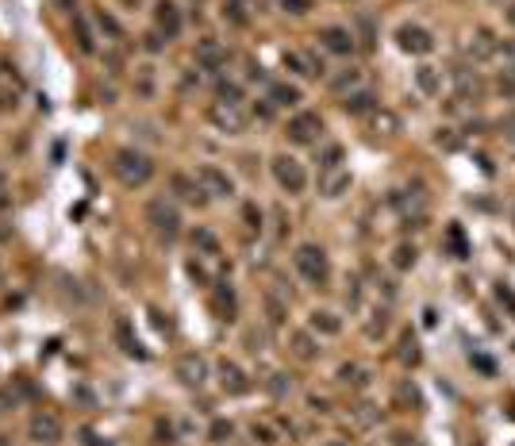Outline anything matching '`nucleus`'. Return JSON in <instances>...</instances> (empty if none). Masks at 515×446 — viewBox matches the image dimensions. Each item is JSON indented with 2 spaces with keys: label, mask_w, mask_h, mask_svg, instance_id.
<instances>
[{
  "label": "nucleus",
  "mask_w": 515,
  "mask_h": 446,
  "mask_svg": "<svg viewBox=\"0 0 515 446\" xmlns=\"http://www.w3.org/2000/svg\"><path fill=\"white\" fill-rule=\"evenodd\" d=\"M270 104L273 108H292V104H300V89L297 85H270Z\"/></svg>",
  "instance_id": "obj_21"
},
{
  "label": "nucleus",
  "mask_w": 515,
  "mask_h": 446,
  "mask_svg": "<svg viewBox=\"0 0 515 446\" xmlns=\"http://www.w3.org/2000/svg\"><path fill=\"white\" fill-rule=\"evenodd\" d=\"M342 108H346L350 116H366V112L377 108V97H373V92H366V89H361V92H350V97L342 100Z\"/></svg>",
  "instance_id": "obj_20"
},
{
  "label": "nucleus",
  "mask_w": 515,
  "mask_h": 446,
  "mask_svg": "<svg viewBox=\"0 0 515 446\" xmlns=\"http://www.w3.org/2000/svg\"><path fill=\"white\" fill-rule=\"evenodd\" d=\"M312 331H319V335H339L342 324L331 316V312H312Z\"/></svg>",
  "instance_id": "obj_22"
},
{
  "label": "nucleus",
  "mask_w": 515,
  "mask_h": 446,
  "mask_svg": "<svg viewBox=\"0 0 515 446\" xmlns=\"http://www.w3.org/2000/svg\"><path fill=\"white\" fill-rule=\"evenodd\" d=\"M265 312H270V324H285V312H289V308H285L273 292H265Z\"/></svg>",
  "instance_id": "obj_31"
},
{
  "label": "nucleus",
  "mask_w": 515,
  "mask_h": 446,
  "mask_svg": "<svg viewBox=\"0 0 515 446\" xmlns=\"http://www.w3.org/2000/svg\"><path fill=\"white\" fill-rule=\"evenodd\" d=\"M177 377H181V381H185V385H204L208 381V362H204V358H200V354H181L177 358Z\"/></svg>",
  "instance_id": "obj_12"
},
{
  "label": "nucleus",
  "mask_w": 515,
  "mask_h": 446,
  "mask_svg": "<svg viewBox=\"0 0 515 446\" xmlns=\"http://www.w3.org/2000/svg\"><path fill=\"white\" fill-rule=\"evenodd\" d=\"M396 43H400V51H408V54H427V51H435L431 31H427V27H419V23L396 27Z\"/></svg>",
  "instance_id": "obj_6"
},
{
  "label": "nucleus",
  "mask_w": 515,
  "mask_h": 446,
  "mask_svg": "<svg viewBox=\"0 0 515 446\" xmlns=\"http://www.w3.org/2000/svg\"><path fill=\"white\" fill-rule=\"evenodd\" d=\"M457 142H462V139H457L450 127H438V135H435V147H442V150H457Z\"/></svg>",
  "instance_id": "obj_35"
},
{
  "label": "nucleus",
  "mask_w": 515,
  "mask_h": 446,
  "mask_svg": "<svg viewBox=\"0 0 515 446\" xmlns=\"http://www.w3.org/2000/svg\"><path fill=\"white\" fill-rule=\"evenodd\" d=\"M270 393L281 400V396H289V393H292V381H289L285 373H273V377H270Z\"/></svg>",
  "instance_id": "obj_32"
},
{
  "label": "nucleus",
  "mask_w": 515,
  "mask_h": 446,
  "mask_svg": "<svg viewBox=\"0 0 515 446\" xmlns=\"http://www.w3.org/2000/svg\"><path fill=\"white\" fill-rule=\"evenodd\" d=\"M358 85H361V70H354V65L331 78V89H335V92H342V89H358Z\"/></svg>",
  "instance_id": "obj_23"
},
{
  "label": "nucleus",
  "mask_w": 515,
  "mask_h": 446,
  "mask_svg": "<svg viewBox=\"0 0 515 446\" xmlns=\"http://www.w3.org/2000/svg\"><path fill=\"white\" fill-rule=\"evenodd\" d=\"M373 123H377V127H385V135H396V131H400V120L393 116V112H377Z\"/></svg>",
  "instance_id": "obj_34"
},
{
  "label": "nucleus",
  "mask_w": 515,
  "mask_h": 446,
  "mask_svg": "<svg viewBox=\"0 0 515 446\" xmlns=\"http://www.w3.org/2000/svg\"><path fill=\"white\" fill-rule=\"evenodd\" d=\"M196 181L204 185L208 196H235V181L219 166H200L196 169Z\"/></svg>",
  "instance_id": "obj_7"
},
{
  "label": "nucleus",
  "mask_w": 515,
  "mask_h": 446,
  "mask_svg": "<svg viewBox=\"0 0 515 446\" xmlns=\"http://www.w3.org/2000/svg\"><path fill=\"white\" fill-rule=\"evenodd\" d=\"M174 193L181 196L185 204H196V208H204L212 196L204 193V185L196 181V177H185V174H174Z\"/></svg>",
  "instance_id": "obj_13"
},
{
  "label": "nucleus",
  "mask_w": 515,
  "mask_h": 446,
  "mask_svg": "<svg viewBox=\"0 0 515 446\" xmlns=\"http://www.w3.org/2000/svg\"><path fill=\"white\" fill-rule=\"evenodd\" d=\"M231 431H235V427H231V423H223V420L212 423V442H227V439H231Z\"/></svg>",
  "instance_id": "obj_38"
},
{
  "label": "nucleus",
  "mask_w": 515,
  "mask_h": 446,
  "mask_svg": "<svg viewBox=\"0 0 515 446\" xmlns=\"http://www.w3.org/2000/svg\"><path fill=\"white\" fill-rule=\"evenodd\" d=\"M446 243L454 246V258H469V246H465V235H462V227H450V231H446Z\"/></svg>",
  "instance_id": "obj_28"
},
{
  "label": "nucleus",
  "mask_w": 515,
  "mask_h": 446,
  "mask_svg": "<svg viewBox=\"0 0 515 446\" xmlns=\"http://www.w3.org/2000/svg\"><path fill=\"white\" fill-rule=\"evenodd\" d=\"M339 162H342V147H339V142L323 147V154H319V169H335Z\"/></svg>",
  "instance_id": "obj_30"
},
{
  "label": "nucleus",
  "mask_w": 515,
  "mask_h": 446,
  "mask_svg": "<svg viewBox=\"0 0 515 446\" xmlns=\"http://www.w3.org/2000/svg\"><path fill=\"white\" fill-rule=\"evenodd\" d=\"M316 39L331 54H354V31H346V27H323Z\"/></svg>",
  "instance_id": "obj_10"
},
{
  "label": "nucleus",
  "mask_w": 515,
  "mask_h": 446,
  "mask_svg": "<svg viewBox=\"0 0 515 446\" xmlns=\"http://www.w3.org/2000/svg\"><path fill=\"white\" fill-rule=\"evenodd\" d=\"M350 189V174L342 166L335 169H319V193L327 196V201H335V196H342Z\"/></svg>",
  "instance_id": "obj_14"
},
{
  "label": "nucleus",
  "mask_w": 515,
  "mask_h": 446,
  "mask_svg": "<svg viewBox=\"0 0 515 446\" xmlns=\"http://www.w3.org/2000/svg\"><path fill=\"white\" fill-rule=\"evenodd\" d=\"M193 246H200L204 254H219V239L212 231H204V227H196V231H193Z\"/></svg>",
  "instance_id": "obj_27"
},
{
  "label": "nucleus",
  "mask_w": 515,
  "mask_h": 446,
  "mask_svg": "<svg viewBox=\"0 0 515 446\" xmlns=\"http://www.w3.org/2000/svg\"><path fill=\"white\" fill-rule=\"evenodd\" d=\"M415 85H419V92H427V97H438V92H442V78H438L435 65H419Z\"/></svg>",
  "instance_id": "obj_19"
},
{
  "label": "nucleus",
  "mask_w": 515,
  "mask_h": 446,
  "mask_svg": "<svg viewBox=\"0 0 515 446\" xmlns=\"http://www.w3.org/2000/svg\"><path fill=\"white\" fill-rule=\"evenodd\" d=\"M277 4L285 8V12H292V16H304V12H308V4H312V0H277Z\"/></svg>",
  "instance_id": "obj_39"
},
{
  "label": "nucleus",
  "mask_w": 515,
  "mask_h": 446,
  "mask_svg": "<svg viewBox=\"0 0 515 446\" xmlns=\"http://www.w3.org/2000/svg\"><path fill=\"white\" fill-rule=\"evenodd\" d=\"M496 92H500L504 100L515 97V65H504V70H500V78H496Z\"/></svg>",
  "instance_id": "obj_25"
},
{
  "label": "nucleus",
  "mask_w": 515,
  "mask_h": 446,
  "mask_svg": "<svg viewBox=\"0 0 515 446\" xmlns=\"http://www.w3.org/2000/svg\"><path fill=\"white\" fill-rule=\"evenodd\" d=\"M196 65L200 70H223L227 65V46H219L216 39H200L196 43Z\"/></svg>",
  "instance_id": "obj_11"
},
{
  "label": "nucleus",
  "mask_w": 515,
  "mask_h": 446,
  "mask_svg": "<svg viewBox=\"0 0 515 446\" xmlns=\"http://www.w3.org/2000/svg\"><path fill=\"white\" fill-rule=\"evenodd\" d=\"M454 85H457V100H481L484 97V81L469 70H454Z\"/></svg>",
  "instance_id": "obj_17"
},
{
  "label": "nucleus",
  "mask_w": 515,
  "mask_h": 446,
  "mask_svg": "<svg viewBox=\"0 0 515 446\" xmlns=\"http://www.w3.org/2000/svg\"><path fill=\"white\" fill-rule=\"evenodd\" d=\"M415 258H419V254H415V246H396V254H393V265H396V270H412V265H415Z\"/></svg>",
  "instance_id": "obj_29"
},
{
  "label": "nucleus",
  "mask_w": 515,
  "mask_h": 446,
  "mask_svg": "<svg viewBox=\"0 0 515 446\" xmlns=\"http://www.w3.org/2000/svg\"><path fill=\"white\" fill-rule=\"evenodd\" d=\"M246 220H250V227H262V212H254V208L246 204Z\"/></svg>",
  "instance_id": "obj_43"
},
{
  "label": "nucleus",
  "mask_w": 515,
  "mask_h": 446,
  "mask_svg": "<svg viewBox=\"0 0 515 446\" xmlns=\"http://www.w3.org/2000/svg\"><path fill=\"white\" fill-rule=\"evenodd\" d=\"M292 265H297V273L308 285H327V277H331V262H327V254H323V246H316V243L297 246Z\"/></svg>",
  "instance_id": "obj_2"
},
{
  "label": "nucleus",
  "mask_w": 515,
  "mask_h": 446,
  "mask_svg": "<svg viewBox=\"0 0 515 446\" xmlns=\"http://www.w3.org/2000/svg\"><path fill=\"white\" fill-rule=\"evenodd\" d=\"M335 446H339V442H335Z\"/></svg>",
  "instance_id": "obj_47"
},
{
  "label": "nucleus",
  "mask_w": 515,
  "mask_h": 446,
  "mask_svg": "<svg viewBox=\"0 0 515 446\" xmlns=\"http://www.w3.org/2000/svg\"><path fill=\"white\" fill-rule=\"evenodd\" d=\"M100 31H108V35H112V39H123L120 23H116V20H112V16H108V12H100Z\"/></svg>",
  "instance_id": "obj_37"
},
{
  "label": "nucleus",
  "mask_w": 515,
  "mask_h": 446,
  "mask_svg": "<svg viewBox=\"0 0 515 446\" xmlns=\"http://www.w3.org/2000/svg\"><path fill=\"white\" fill-rule=\"evenodd\" d=\"M292 350H297V358H304V362L319 354L316 343H312V335H304V331H297V335H292Z\"/></svg>",
  "instance_id": "obj_26"
},
{
  "label": "nucleus",
  "mask_w": 515,
  "mask_h": 446,
  "mask_svg": "<svg viewBox=\"0 0 515 446\" xmlns=\"http://www.w3.org/2000/svg\"><path fill=\"white\" fill-rule=\"evenodd\" d=\"M219 373H223L219 381H223V388H227L231 396H238V393H246V388H250V381L243 377V369H238L235 362H223V366H219Z\"/></svg>",
  "instance_id": "obj_18"
},
{
  "label": "nucleus",
  "mask_w": 515,
  "mask_h": 446,
  "mask_svg": "<svg viewBox=\"0 0 515 446\" xmlns=\"http://www.w3.org/2000/svg\"><path fill=\"white\" fill-rule=\"evenodd\" d=\"M223 16H227L231 23L246 27V12H243V4H238V0H227V4H223Z\"/></svg>",
  "instance_id": "obj_33"
},
{
  "label": "nucleus",
  "mask_w": 515,
  "mask_h": 446,
  "mask_svg": "<svg viewBox=\"0 0 515 446\" xmlns=\"http://www.w3.org/2000/svg\"><path fill=\"white\" fill-rule=\"evenodd\" d=\"M16 108V92H4L0 89V112H12Z\"/></svg>",
  "instance_id": "obj_42"
},
{
  "label": "nucleus",
  "mask_w": 515,
  "mask_h": 446,
  "mask_svg": "<svg viewBox=\"0 0 515 446\" xmlns=\"http://www.w3.org/2000/svg\"><path fill=\"white\" fill-rule=\"evenodd\" d=\"M273 177H277V185L289 189V193H300V189L308 185L304 166L297 162V158H289V154H277V158H273Z\"/></svg>",
  "instance_id": "obj_5"
},
{
  "label": "nucleus",
  "mask_w": 515,
  "mask_h": 446,
  "mask_svg": "<svg viewBox=\"0 0 515 446\" xmlns=\"http://www.w3.org/2000/svg\"><path fill=\"white\" fill-rule=\"evenodd\" d=\"M504 16H508V23L515 27V0H511V4H508V12H504Z\"/></svg>",
  "instance_id": "obj_45"
},
{
  "label": "nucleus",
  "mask_w": 515,
  "mask_h": 446,
  "mask_svg": "<svg viewBox=\"0 0 515 446\" xmlns=\"http://www.w3.org/2000/svg\"><path fill=\"white\" fill-rule=\"evenodd\" d=\"M112 169H116V177H120L127 189H142L150 177H154V162H150L142 150H131V147L112 154Z\"/></svg>",
  "instance_id": "obj_1"
},
{
  "label": "nucleus",
  "mask_w": 515,
  "mask_h": 446,
  "mask_svg": "<svg viewBox=\"0 0 515 446\" xmlns=\"http://www.w3.org/2000/svg\"><path fill=\"white\" fill-rule=\"evenodd\" d=\"M496 51H500V39H496L489 27H477L473 39H469V54L477 62H484V58H496Z\"/></svg>",
  "instance_id": "obj_16"
},
{
  "label": "nucleus",
  "mask_w": 515,
  "mask_h": 446,
  "mask_svg": "<svg viewBox=\"0 0 515 446\" xmlns=\"http://www.w3.org/2000/svg\"><path fill=\"white\" fill-rule=\"evenodd\" d=\"M208 116H212V123L219 131H227V135H243V127H246V116L238 112V104H216Z\"/></svg>",
  "instance_id": "obj_9"
},
{
  "label": "nucleus",
  "mask_w": 515,
  "mask_h": 446,
  "mask_svg": "<svg viewBox=\"0 0 515 446\" xmlns=\"http://www.w3.org/2000/svg\"><path fill=\"white\" fill-rule=\"evenodd\" d=\"M250 435H254L258 442H265V446H270V442H277V439H273V431H270L265 423H254V427H250Z\"/></svg>",
  "instance_id": "obj_40"
},
{
  "label": "nucleus",
  "mask_w": 515,
  "mask_h": 446,
  "mask_svg": "<svg viewBox=\"0 0 515 446\" xmlns=\"http://www.w3.org/2000/svg\"><path fill=\"white\" fill-rule=\"evenodd\" d=\"M154 20H158V31L166 35V43H169V39H177V35H181V12H177V4H169V0H161V4L154 8Z\"/></svg>",
  "instance_id": "obj_15"
},
{
  "label": "nucleus",
  "mask_w": 515,
  "mask_h": 446,
  "mask_svg": "<svg viewBox=\"0 0 515 446\" xmlns=\"http://www.w3.org/2000/svg\"><path fill=\"white\" fill-rule=\"evenodd\" d=\"M31 439H35V442H46V446L62 442V420H58L54 412H35V415H31Z\"/></svg>",
  "instance_id": "obj_8"
},
{
  "label": "nucleus",
  "mask_w": 515,
  "mask_h": 446,
  "mask_svg": "<svg viewBox=\"0 0 515 446\" xmlns=\"http://www.w3.org/2000/svg\"><path fill=\"white\" fill-rule=\"evenodd\" d=\"M504 147H508V154L515 158V120L508 123V127H504Z\"/></svg>",
  "instance_id": "obj_41"
},
{
  "label": "nucleus",
  "mask_w": 515,
  "mask_h": 446,
  "mask_svg": "<svg viewBox=\"0 0 515 446\" xmlns=\"http://www.w3.org/2000/svg\"><path fill=\"white\" fill-rule=\"evenodd\" d=\"M285 135H289V142H297V147L319 142L323 139V120L316 116V112H297V116L285 123Z\"/></svg>",
  "instance_id": "obj_4"
},
{
  "label": "nucleus",
  "mask_w": 515,
  "mask_h": 446,
  "mask_svg": "<svg viewBox=\"0 0 515 446\" xmlns=\"http://www.w3.org/2000/svg\"><path fill=\"white\" fill-rule=\"evenodd\" d=\"M135 92H139L142 100L154 97V78H150V70H142V78H139V85H135Z\"/></svg>",
  "instance_id": "obj_36"
},
{
  "label": "nucleus",
  "mask_w": 515,
  "mask_h": 446,
  "mask_svg": "<svg viewBox=\"0 0 515 446\" xmlns=\"http://www.w3.org/2000/svg\"><path fill=\"white\" fill-rule=\"evenodd\" d=\"M262 78H265V73H262V65L250 62V81H262Z\"/></svg>",
  "instance_id": "obj_44"
},
{
  "label": "nucleus",
  "mask_w": 515,
  "mask_h": 446,
  "mask_svg": "<svg viewBox=\"0 0 515 446\" xmlns=\"http://www.w3.org/2000/svg\"><path fill=\"white\" fill-rule=\"evenodd\" d=\"M216 104H243V89H238L235 81H219L216 85Z\"/></svg>",
  "instance_id": "obj_24"
},
{
  "label": "nucleus",
  "mask_w": 515,
  "mask_h": 446,
  "mask_svg": "<svg viewBox=\"0 0 515 446\" xmlns=\"http://www.w3.org/2000/svg\"><path fill=\"white\" fill-rule=\"evenodd\" d=\"M0 189H4V174H0Z\"/></svg>",
  "instance_id": "obj_46"
},
{
  "label": "nucleus",
  "mask_w": 515,
  "mask_h": 446,
  "mask_svg": "<svg viewBox=\"0 0 515 446\" xmlns=\"http://www.w3.org/2000/svg\"><path fill=\"white\" fill-rule=\"evenodd\" d=\"M147 223L154 227L161 239H177L181 231V212L174 201H166V196H154V201L147 204Z\"/></svg>",
  "instance_id": "obj_3"
}]
</instances>
